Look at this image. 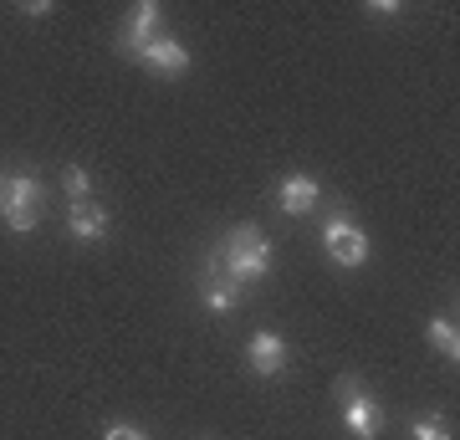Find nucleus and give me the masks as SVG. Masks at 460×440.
Masks as SVG:
<instances>
[{
	"label": "nucleus",
	"instance_id": "dca6fc26",
	"mask_svg": "<svg viewBox=\"0 0 460 440\" xmlns=\"http://www.w3.org/2000/svg\"><path fill=\"white\" fill-rule=\"evenodd\" d=\"M0 200H5V180H0Z\"/></svg>",
	"mask_w": 460,
	"mask_h": 440
},
{
	"label": "nucleus",
	"instance_id": "39448f33",
	"mask_svg": "<svg viewBox=\"0 0 460 440\" xmlns=\"http://www.w3.org/2000/svg\"><path fill=\"white\" fill-rule=\"evenodd\" d=\"M246 364H251V374H261V379L287 374V364H292V354H287V338H281V333H271V328L251 333V343H246Z\"/></svg>",
	"mask_w": 460,
	"mask_h": 440
},
{
	"label": "nucleus",
	"instance_id": "f8f14e48",
	"mask_svg": "<svg viewBox=\"0 0 460 440\" xmlns=\"http://www.w3.org/2000/svg\"><path fill=\"white\" fill-rule=\"evenodd\" d=\"M62 190H66L72 205H77V200H93V180H87L83 164H66V169H62Z\"/></svg>",
	"mask_w": 460,
	"mask_h": 440
},
{
	"label": "nucleus",
	"instance_id": "ddd939ff",
	"mask_svg": "<svg viewBox=\"0 0 460 440\" xmlns=\"http://www.w3.org/2000/svg\"><path fill=\"white\" fill-rule=\"evenodd\" d=\"M410 440H450V425L440 420V415H420L410 430Z\"/></svg>",
	"mask_w": 460,
	"mask_h": 440
},
{
	"label": "nucleus",
	"instance_id": "423d86ee",
	"mask_svg": "<svg viewBox=\"0 0 460 440\" xmlns=\"http://www.w3.org/2000/svg\"><path fill=\"white\" fill-rule=\"evenodd\" d=\"M159 26H164V11H159L154 0H138V5L128 11V21H123V31H118V47L128 51V57H138L154 36H164Z\"/></svg>",
	"mask_w": 460,
	"mask_h": 440
},
{
	"label": "nucleus",
	"instance_id": "9b49d317",
	"mask_svg": "<svg viewBox=\"0 0 460 440\" xmlns=\"http://www.w3.org/2000/svg\"><path fill=\"white\" fill-rule=\"evenodd\" d=\"M425 338H429V348H435L440 359H450V364L460 359V333H456V318H450V312H435V318H429Z\"/></svg>",
	"mask_w": 460,
	"mask_h": 440
},
{
	"label": "nucleus",
	"instance_id": "2eb2a0df",
	"mask_svg": "<svg viewBox=\"0 0 460 440\" xmlns=\"http://www.w3.org/2000/svg\"><path fill=\"white\" fill-rule=\"evenodd\" d=\"M21 11H26V16H51V5H47V0H26Z\"/></svg>",
	"mask_w": 460,
	"mask_h": 440
},
{
	"label": "nucleus",
	"instance_id": "0eeeda50",
	"mask_svg": "<svg viewBox=\"0 0 460 440\" xmlns=\"http://www.w3.org/2000/svg\"><path fill=\"white\" fill-rule=\"evenodd\" d=\"M133 62L148 67L154 77H184V72H190V51H184V41H174V36H154Z\"/></svg>",
	"mask_w": 460,
	"mask_h": 440
},
{
	"label": "nucleus",
	"instance_id": "7ed1b4c3",
	"mask_svg": "<svg viewBox=\"0 0 460 440\" xmlns=\"http://www.w3.org/2000/svg\"><path fill=\"white\" fill-rule=\"evenodd\" d=\"M338 394H343L348 436H353V440H378V436H384V409H378V400L368 390H358V379H343Z\"/></svg>",
	"mask_w": 460,
	"mask_h": 440
},
{
	"label": "nucleus",
	"instance_id": "f03ea898",
	"mask_svg": "<svg viewBox=\"0 0 460 440\" xmlns=\"http://www.w3.org/2000/svg\"><path fill=\"white\" fill-rule=\"evenodd\" d=\"M323 251H328L338 266H363L368 261V230L353 220V215H328V226H323Z\"/></svg>",
	"mask_w": 460,
	"mask_h": 440
},
{
	"label": "nucleus",
	"instance_id": "4468645a",
	"mask_svg": "<svg viewBox=\"0 0 460 440\" xmlns=\"http://www.w3.org/2000/svg\"><path fill=\"white\" fill-rule=\"evenodd\" d=\"M102 440H144V430H133V425H108Z\"/></svg>",
	"mask_w": 460,
	"mask_h": 440
},
{
	"label": "nucleus",
	"instance_id": "f257e3e1",
	"mask_svg": "<svg viewBox=\"0 0 460 440\" xmlns=\"http://www.w3.org/2000/svg\"><path fill=\"white\" fill-rule=\"evenodd\" d=\"M215 261L226 266V277L235 282V287H251V282H261L266 272H271V241L261 236V226H235L226 241H220Z\"/></svg>",
	"mask_w": 460,
	"mask_h": 440
},
{
	"label": "nucleus",
	"instance_id": "20e7f679",
	"mask_svg": "<svg viewBox=\"0 0 460 440\" xmlns=\"http://www.w3.org/2000/svg\"><path fill=\"white\" fill-rule=\"evenodd\" d=\"M0 215H5V226L16 230V236H26L41 220V184L31 175H11L5 180V200H0Z\"/></svg>",
	"mask_w": 460,
	"mask_h": 440
},
{
	"label": "nucleus",
	"instance_id": "9d476101",
	"mask_svg": "<svg viewBox=\"0 0 460 440\" xmlns=\"http://www.w3.org/2000/svg\"><path fill=\"white\" fill-rule=\"evenodd\" d=\"M317 195H323V190H317L313 175H287L277 200H281V211H287V215H307L317 205Z\"/></svg>",
	"mask_w": 460,
	"mask_h": 440
},
{
	"label": "nucleus",
	"instance_id": "1a4fd4ad",
	"mask_svg": "<svg viewBox=\"0 0 460 440\" xmlns=\"http://www.w3.org/2000/svg\"><path fill=\"white\" fill-rule=\"evenodd\" d=\"M66 230H72V241H102L108 236V211L102 205H93V200H77L72 211H66Z\"/></svg>",
	"mask_w": 460,
	"mask_h": 440
},
{
	"label": "nucleus",
	"instance_id": "6e6552de",
	"mask_svg": "<svg viewBox=\"0 0 460 440\" xmlns=\"http://www.w3.org/2000/svg\"><path fill=\"white\" fill-rule=\"evenodd\" d=\"M199 297H205V308H210V312H230L235 302H241V287L226 277V266H220L215 256L205 261V282H199Z\"/></svg>",
	"mask_w": 460,
	"mask_h": 440
}]
</instances>
